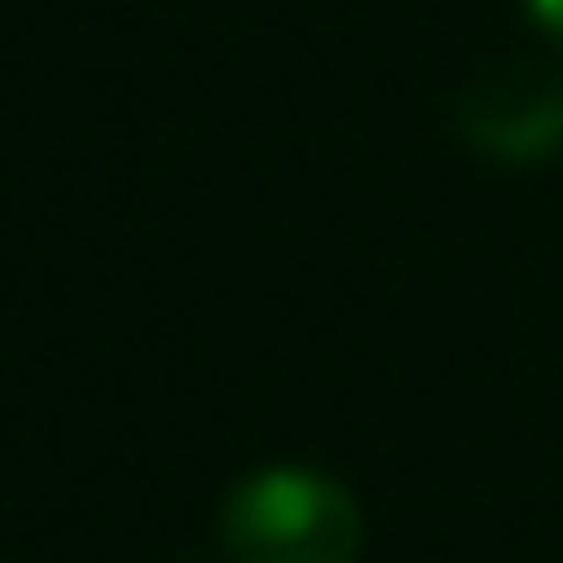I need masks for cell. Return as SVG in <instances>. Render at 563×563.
<instances>
[{"instance_id":"cell-1","label":"cell","mask_w":563,"mask_h":563,"mask_svg":"<svg viewBox=\"0 0 563 563\" xmlns=\"http://www.w3.org/2000/svg\"><path fill=\"white\" fill-rule=\"evenodd\" d=\"M236 563H357L364 515L340 478L316 466H261L219 509Z\"/></svg>"},{"instance_id":"cell-2","label":"cell","mask_w":563,"mask_h":563,"mask_svg":"<svg viewBox=\"0 0 563 563\" xmlns=\"http://www.w3.org/2000/svg\"><path fill=\"white\" fill-rule=\"evenodd\" d=\"M461 128L485 158L539 164L563 152V79L533 62L490 67L461 103Z\"/></svg>"},{"instance_id":"cell-3","label":"cell","mask_w":563,"mask_h":563,"mask_svg":"<svg viewBox=\"0 0 563 563\" xmlns=\"http://www.w3.org/2000/svg\"><path fill=\"white\" fill-rule=\"evenodd\" d=\"M527 13H533V25L539 31H551V37L563 43V0H521Z\"/></svg>"}]
</instances>
